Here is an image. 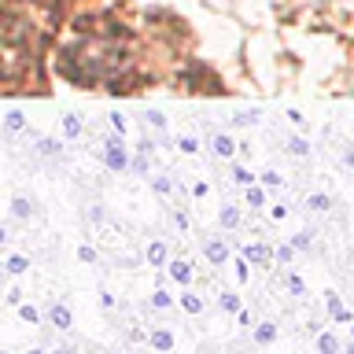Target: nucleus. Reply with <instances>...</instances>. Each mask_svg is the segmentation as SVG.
Instances as JSON below:
<instances>
[{"label":"nucleus","instance_id":"4","mask_svg":"<svg viewBox=\"0 0 354 354\" xmlns=\"http://www.w3.org/2000/svg\"><path fill=\"white\" fill-rule=\"evenodd\" d=\"M259 339L266 343V339H273V325H266V328H259Z\"/></svg>","mask_w":354,"mask_h":354},{"label":"nucleus","instance_id":"5","mask_svg":"<svg viewBox=\"0 0 354 354\" xmlns=\"http://www.w3.org/2000/svg\"><path fill=\"white\" fill-rule=\"evenodd\" d=\"M30 354H41V351H30Z\"/></svg>","mask_w":354,"mask_h":354},{"label":"nucleus","instance_id":"3","mask_svg":"<svg viewBox=\"0 0 354 354\" xmlns=\"http://www.w3.org/2000/svg\"><path fill=\"white\" fill-rule=\"evenodd\" d=\"M52 317H55V325H59V328L66 325V321H71V314H66V310H55V314H52Z\"/></svg>","mask_w":354,"mask_h":354},{"label":"nucleus","instance_id":"2","mask_svg":"<svg viewBox=\"0 0 354 354\" xmlns=\"http://www.w3.org/2000/svg\"><path fill=\"white\" fill-rule=\"evenodd\" d=\"M155 347L166 351V347H170V336H166V332H155Z\"/></svg>","mask_w":354,"mask_h":354},{"label":"nucleus","instance_id":"1","mask_svg":"<svg viewBox=\"0 0 354 354\" xmlns=\"http://www.w3.org/2000/svg\"><path fill=\"white\" fill-rule=\"evenodd\" d=\"M321 354H336V339L332 336H321Z\"/></svg>","mask_w":354,"mask_h":354}]
</instances>
